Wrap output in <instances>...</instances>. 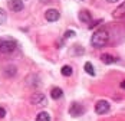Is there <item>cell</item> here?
<instances>
[{
  "label": "cell",
  "instance_id": "8fae6325",
  "mask_svg": "<svg viewBox=\"0 0 125 121\" xmlns=\"http://www.w3.org/2000/svg\"><path fill=\"white\" fill-rule=\"evenodd\" d=\"M101 60H102L104 63H106V65H111L114 62H116V58L112 56L111 53H102V55H101Z\"/></svg>",
  "mask_w": 125,
  "mask_h": 121
},
{
  "label": "cell",
  "instance_id": "44dd1931",
  "mask_svg": "<svg viewBox=\"0 0 125 121\" xmlns=\"http://www.w3.org/2000/svg\"><path fill=\"white\" fill-rule=\"evenodd\" d=\"M108 3H116V1H119V0H106Z\"/></svg>",
  "mask_w": 125,
  "mask_h": 121
},
{
  "label": "cell",
  "instance_id": "5bb4252c",
  "mask_svg": "<svg viewBox=\"0 0 125 121\" xmlns=\"http://www.w3.org/2000/svg\"><path fill=\"white\" fill-rule=\"evenodd\" d=\"M36 121H50V115L46 111H40L36 115Z\"/></svg>",
  "mask_w": 125,
  "mask_h": 121
},
{
  "label": "cell",
  "instance_id": "8992f818",
  "mask_svg": "<svg viewBox=\"0 0 125 121\" xmlns=\"http://www.w3.org/2000/svg\"><path fill=\"white\" fill-rule=\"evenodd\" d=\"M7 6L12 12H22L25 4H23V0H9L7 1Z\"/></svg>",
  "mask_w": 125,
  "mask_h": 121
},
{
  "label": "cell",
  "instance_id": "ba28073f",
  "mask_svg": "<svg viewBox=\"0 0 125 121\" xmlns=\"http://www.w3.org/2000/svg\"><path fill=\"white\" fill-rule=\"evenodd\" d=\"M79 20H81L82 23H91L92 16H91V13L88 12V10H81V12H79Z\"/></svg>",
  "mask_w": 125,
  "mask_h": 121
},
{
  "label": "cell",
  "instance_id": "9c48e42d",
  "mask_svg": "<svg viewBox=\"0 0 125 121\" xmlns=\"http://www.w3.org/2000/svg\"><path fill=\"white\" fill-rule=\"evenodd\" d=\"M50 97H52V99H61L63 97V91L59 86H55L50 89Z\"/></svg>",
  "mask_w": 125,
  "mask_h": 121
},
{
  "label": "cell",
  "instance_id": "2e32d148",
  "mask_svg": "<svg viewBox=\"0 0 125 121\" xmlns=\"http://www.w3.org/2000/svg\"><path fill=\"white\" fill-rule=\"evenodd\" d=\"M6 19H7V14H6V10H3V9H0V24H3L6 22Z\"/></svg>",
  "mask_w": 125,
  "mask_h": 121
},
{
  "label": "cell",
  "instance_id": "9a60e30c",
  "mask_svg": "<svg viewBox=\"0 0 125 121\" xmlns=\"http://www.w3.org/2000/svg\"><path fill=\"white\" fill-rule=\"evenodd\" d=\"M83 69H85V72H86L88 75H91V76L95 75V68H94V65H92L91 62H86V63L83 65Z\"/></svg>",
  "mask_w": 125,
  "mask_h": 121
},
{
  "label": "cell",
  "instance_id": "52a82bcc",
  "mask_svg": "<svg viewBox=\"0 0 125 121\" xmlns=\"http://www.w3.org/2000/svg\"><path fill=\"white\" fill-rule=\"evenodd\" d=\"M59 17H61V14L56 9H48L45 12V19L48 22H56V20H59Z\"/></svg>",
  "mask_w": 125,
  "mask_h": 121
},
{
  "label": "cell",
  "instance_id": "7a4b0ae2",
  "mask_svg": "<svg viewBox=\"0 0 125 121\" xmlns=\"http://www.w3.org/2000/svg\"><path fill=\"white\" fill-rule=\"evenodd\" d=\"M16 49H17V42L13 37L0 39V52L1 53H13Z\"/></svg>",
  "mask_w": 125,
  "mask_h": 121
},
{
  "label": "cell",
  "instance_id": "5b68a950",
  "mask_svg": "<svg viewBox=\"0 0 125 121\" xmlns=\"http://www.w3.org/2000/svg\"><path fill=\"white\" fill-rule=\"evenodd\" d=\"M30 102H32L33 105H45V104H46V97H45V94H42V92H35V94L30 97Z\"/></svg>",
  "mask_w": 125,
  "mask_h": 121
},
{
  "label": "cell",
  "instance_id": "d6986e66",
  "mask_svg": "<svg viewBox=\"0 0 125 121\" xmlns=\"http://www.w3.org/2000/svg\"><path fill=\"white\" fill-rule=\"evenodd\" d=\"M101 22H102V20H95V22H94V23H91V26H89V29H94V27H95V24L101 23Z\"/></svg>",
  "mask_w": 125,
  "mask_h": 121
},
{
  "label": "cell",
  "instance_id": "4fadbf2b",
  "mask_svg": "<svg viewBox=\"0 0 125 121\" xmlns=\"http://www.w3.org/2000/svg\"><path fill=\"white\" fill-rule=\"evenodd\" d=\"M61 73H62L63 76H71L73 73V69H72L71 65H63L62 69H61Z\"/></svg>",
  "mask_w": 125,
  "mask_h": 121
},
{
  "label": "cell",
  "instance_id": "277c9868",
  "mask_svg": "<svg viewBox=\"0 0 125 121\" xmlns=\"http://www.w3.org/2000/svg\"><path fill=\"white\" fill-rule=\"evenodd\" d=\"M69 114L72 117H81L82 114H85V107L79 102H72V105L69 107Z\"/></svg>",
  "mask_w": 125,
  "mask_h": 121
},
{
  "label": "cell",
  "instance_id": "ffe728a7",
  "mask_svg": "<svg viewBox=\"0 0 125 121\" xmlns=\"http://www.w3.org/2000/svg\"><path fill=\"white\" fill-rule=\"evenodd\" d=\"M119 86H121V88H122V89H125V81H122V82H121V84H119Z\"/></svg>",
  "mask_w": 125,
  "mask_h": 121
},
{
  "label": "cell",
  "instance_id": "3957f363",
  "mask_svg": "<svg viewBox=\"0 0 125 121\" xmlns=\"http://www.w3.org/2000/svg\"><path fill=\"white\" fill-rule=\"evenodd\" d=\"M109 109H111V104L108 101H105V99H99L95 104V112L99 114V115H104V114L109 112Z\"/></svg>",
  "mask_w": 125,
  "mask_h": 121
},
{
  "label": "cell",
  "instance_id": "e0dca14e",
  "mask_svg": "<svg viewBox=\"0 0 125 121\" xmlns=\"http://www.w3.org/2000/svg\"><path fill=\"white\" fill-rule=\"evenodd\" d=\"M76 36V33L73 32V30H66L65 32V35H63V37L65 39H69V37H75Z\"/></svg>",
  "mask_w": 125,
  "mask_h": 121
},
{
  "label": "cell",
  "instance_id": "6da1fadb",
  "mask_svg": "<svg viewBox=\"0 0 125 121\" xmlns=\"http://www.w3.org/2000/svg\"><path fill=\"white\" fill-rule=\"evenodd\" d=\"M108 40H109V33L105 29H99V30H96L92 35V37H91V45L94 48H102V46H105L108 43Z\"/></svg>",
  "mask_w": 125,
  "mask_h": 121
},
{
  "label": "cell",
  "instance_id": "7c38bea8",
  "mask_svg": "<svg viewBox=\"0 0 125 121\" xmlns=\"http://www.w3.org/2000/svg\"><path fill=\"white\" fill-rule=\"evenodd\" d=\"M3 71H4V75H6V76H14L16 72H17V69H16L14 65H6V66L3 68Z\"/></svg>",
  "mask_w": 125,
  "mask_h": 121
},
{
  "label": "cell",
  "instance_id": "ac0fdd59",
  "mask_svg": "<svg viewBox=\"0 0 125 121\" xmlns=\"http://www.w3.org/2000/svg\"><path fill=\"white\" fill-rule=\"evenodd\" d=\"M4 115H6V109L0 107V118H4Z\"/></svg>",
  "mask_w": 125,
  "mask_h": 121
},
{
  "label": "cell",
  "instance_id": "30bf717a",
  "mask_svg": "<svg viewBox=\"0 0 125 121\" xmlns=\"http://www.w3.org/2000/svg\"><path fill=\"white\" fill-rule=\"evenodd\" d=\"M112 16H114V17H122V16H125V1H124V3H121V4L114 10Z\"/></svg>",
  "mask_w": 125,
  "mask_h": 121
}]
</instances>
